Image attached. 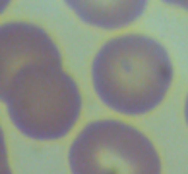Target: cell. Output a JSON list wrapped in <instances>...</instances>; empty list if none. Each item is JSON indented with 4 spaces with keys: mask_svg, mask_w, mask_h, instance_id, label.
<instances>
[{
    "mask_svg": "<svg viewBox=\"0 0 188 174\" xmlns=\"http://www.w3.org/2000/svg\"><path fill=\"white\" fill-rule=\"evenodd\" d=\"M10 2H12V0H0V16H2L4 12L8 10V6H10Z\"/></svg>",
    "mask_w": 188,
    "mask_h": 174,
    "instance_id": "ba28073f",
    "label": "cell"
},
{
    "mask_svg": "<svg viewBox=\"0 0 188 174\" xmlns=\"http://www.w3.org/2000/svg\"><path fill=\"white\" fill-rule=\"evenodd\" d=\"M80 22L103 31L124 29L144 16L149 0H62Z\"/></svg>",
    "mask_w": 188,
    "mask_h": 174,
    "instance_id": "5b68a950",
    "label": "cell"
},
{
    "mask_svg": "<svg viewBox=\"0 0 188 174\" xmlns=\"http://www.w3.org/2000/svg\"><path fill=\"white\" fill-rule=\"evenodd\" d=\"M62 64V54L43 27L29 22L0 23V101L4 103L12 77L29 64Z\"/></svg>",
    "mask_w": 188,
    "mask_h": 174,
    "instance_id": "277c9868",
    "label": "cell"
},
{
    "mask_svg": "<svg viewBox=\"0 0 188 174\" xmlns=\"http://www.w3.org/2000/svg\"><path fill=\"white\" fill-rule=\"evenodd\" d=\"M72 174H161V157L138 128L116 118L89 122L68 149Z\"/></svg>",
    "mask_w": 188,
    "mask_h": 174,
    "instance_id": "3957f363",
    "label": "cell"
},
{
    "mask_svg": "<svg viewBox=\"0 0 188 174\" xmlns=\"http://www.w3.org/2000/svg\"><path fill=\"white\" fill-rule=\"evenodd\" d=\"M0 174H14L8 159V147H6V138H4L2 126H0Z\"/></svg>",
    "mask_w": 188,
    "mask_h": 174,
    "instance_id": "8992f818",
    "label": "cell"
},
{
    "mask_svg": "<svg viewBox=\"0 0 188 174\" xmlns=\"http://www.w3.org/2000/svg\"><path fill=\"white\" fill-rule=\"evenodd\" d=\"M4 105L19 134L33 141H56L80 120L81 93L62 64L37 62L12 77Z\"/></svg>",
    "mask_w": 188,
    "mask_h": 174,
    "instance_id": "7a4b0ae2",
    "label": "cell"
},
{
    "mask_svg": "<svg viewBox=\"0 0 188 174\" xmlns=\"http://www.w3.org/2000/svg\"><path fill=\"white\" fill-rule=\"evenodd\" d=\"M184 122L188 126V93H186V99H184Z\"/></svg>",
    "mask_w": 188,
    "mask_h": 174,
    "instance_id": "9c48e42d",
    "label": "cell"
},
{
    "mask_svg": "<svg viewBox=\"0 0 188 174\" xmlns=\"http://www.w3.org/2000/svg\"><path fill=\"white\" fill-rule=\"evenodd\" d=\"M175 68L167 48L144 33L109 39L91 62V83L107 109L124 116L155 110L169 93Z\"/></svg>",
    "mask_w": 188,
    "mask_h": 174,
    "instance_id": "6da1fadb",
    "label": "cell"
},
{
    "mask_svg": "<svg viewBox=\"0 0 188 174\" xmlns=\"http://www.w3.org/2000/svg\"><path fill=\"white\" fill-rule=\"evenodd\" d=\"M161 2L167 4V6H173V8H178V10L188 12V0H161Z\"/></svg>",
    "mask_w": 188,
    "mask_h": 174,
    "instance_id": "52a82bcc",
    "label": "cell"
}]
</instances>
